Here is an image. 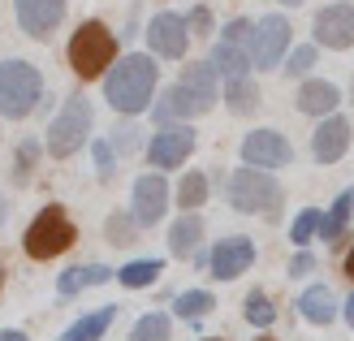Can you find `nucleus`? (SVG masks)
Listing matches in <instances>:
<instances>
[{
    "label": "nucleus",
    "mask_w": 354,
    "mask_h": 341,
    "mask_svg": "<svg viewBox=\"0 0 354 341\" xmlns=\"http://www.w3.org/2000/svg\"><path fill=\"white\" fill-rule=\"evenodd\" d=\"M117 320V307H104V311H91L86 320H78V324H69L61 341H100L104 333H109V324Z\"/></svg>",
    "instance_id": "6ab92c4d"
},
{
    "label": "nucleus",
    "mask_w": 354,
    "mask_h": 341,
    "mask_svg": "<svg viewBox=\"0 0 354 341\" xmlns=\"http://www.w3.org/2000/svg\"><path fill=\"white\" fill-rule=\"evenodd\" d=\"M160 273H165L160 259H134V264H126V268L117 273V281L126 285V290H138V285H151Z\"/></svg>",
    "instance_id": "393cba45"
},
{
    "label": "nucleus",
    "mask_w": 354,
    "mask_h": 341,
    "mask_svg": "<svg viewBox=\"0 0 354 341\" xmlns=\"http://www.w3.org/2000/svg\"><path fill=\"white\" fill-rule=\"evenodd\" d=\"M259 341H272V337H259Z\"/></svg>",
    "instance_id": "c03bdc74"
},
{
    "label": "nucleus",
    "mask_w": 354,
    "mask_h": 341,
    "mask_svg": "<svg viewBox=\"0 0 354 341\" xmlns=\"http://www.w3.org/2000/svg\"><path fill=\"white\" fill-rule=\"evenodd\" d=\"M30 160H39V147H35V142H22V147H17V169H13V182H26V177H30Z\"/></svg>",
    "instance_id": "2f4dec72"
},
{
    "label": "nucleus",
    "mask_w": 354,
    "mask_h": 341,
    "mask_svg": "<svg viewBox=\"0 0 354 341\" xmlns=\"http://www.w3.org/2000/svg\"><path fill=\"white\" fill-rule=\"evenodd\" d=\"M212 104H216V65H212V61H199V65H186L182 82L165 91V100L156 104V117H160V121L203 117Z\"/></svg>",
    "instance_id": "f257e3e1"
},
{
    "label": "nucleus",
    "mask_w": 354,
    "mask_h": 341,
    "mask_svg": "<svg viewBox=\"0 0 354 341\" xmlns=\"http://www.w3.org/2000/svg\"><path fill=\"white\" fill-rule=\"evenodd\" d=\"M104 95L117 113H143L151 95H156V61L151 57H121L109 69V82H104Z\"/></svg>",
    "instance_id": "f03ea898"
},
{
    "label": "nucleus",
    "mask_w": 354,
    "mask_h": 341,
    "mask_svg": "<svg viewBox=\"0 0 354 341\" xmlns=\"http://www.w3.org/2000/svg\"><path fill=\"white\" fill-rule=\"evenodd\" d=\"M207 264H212V277H221V281H234V277H242L246 268L255 264V246L246 242V238H225V242H216V246H212Z\"/></svg>",
    "instance_id": "f8f14e48"
},
{
    "label": "nucleus",
    "mask_w": 354,
    "mask_h": 341,
    "mask_svg": "<svg viewBox=\"0 0 354 341\" xmlns=\"http://www.w3.org/2000/svg\"><path fill=\"white\" fill-rule=\"evenodd\" d=\"M315 44L320 48H350L354 44V9L328 5L315 13Z\"/></svg>",
    "instance_id": "ddd939ff"
},
{
    "label": "nucleus",
    "mask_w": 354,
    "mask_h": 341,
    "mask_svg": "<svg viewBox=\"0 0 354 341\" xmlns=\"http://www.w3.org/2000/svg\"><path fill=\"white\" fill-rule=\"evenodd\" d=\"M74 238H78V233H74V221L65 216V208H61V203H48L39 216L26 225L22 246H26L30 259H57L61 250L74 246Z\"/></svg>",
    "instance_id": "39448f33"
},
{
    "label": "nucleus",
    "mask_w": 354,
    "mask_h": 341,
    "mask_svg": "<svg viewBox=\"0 0 354 341\" xmlns=\"http://www.w3.org/2000/svg\"><path fill=\"white\" fill-rule=\"evenodd\" d=\"M307 273H315V255L311 250H298L294 264H290V277H307Z\"/></svg>",
    "instance_id": "72a5a7b5"
},
{
    "label": "nucleus",
    "mask_w": 354,
    "mask_h": 341,
    "mask_svg": "<svg viewBox=\"0 0 354 341\" xmlns=\"http://www.w3.org/2000/svg\"><path fill=\"white\" fill-rule=\"evenodd\" d=\"M0 341H26V337H22V333H13V329H9V333H0Z\"/></svg>",
    "instance_id": "58836bf2"
},
{
    "label": "nucleus",
    "mask_w": 354,
    "mask_h": 341,
    "mask_svg": "<svg viewBox=\"0 0 354 341\" xmlns=\"http://www.w3.org/2000/svg\"><path fill=\"white\" fill-rule=\"evenodd\" d=\"M130 341H169V315H143L134 324Z\"/></svg>",
    "instance_id": "c85d7f7f"
},
{
    "label": "nucleus",
    "mask_w": 354,
    "mask_h": 341,
    "mask_svg": "<svg viewBox=\"0 0 354 341\" xmlns=\"http://www.w3.org/2000/svg\"><path fill=\"white\" fill-rule=\"evenodd\" d=\"M251 35H255V26L251 22H246V17H234V22H229L225 26V44H246V48H251Z\"/></svg>",
    "instance_id": "7c9ffc66"
},
{
    "label": "nucleus",
    "mask_w": 354,
    "mask_h": 341,
    "mask_svg": "<svg viewBox=\"0 0 354 341\" xmlns=\"http://www.w3.org/2000/svg\"><path fill=\"white\" fill-rule=\"evenodd\" d=\"M186 26H194L199 35H207V30H212V13H207V9H194V13L186 17Z\"/></svg>",
    "instance_id": "f704fd0d"
},
{
    "label": "nucleus",
    "mask_w": 354,
    "mask_h": 341,
    "mask_svg": "<svg viewBox=\"0 0 354 341\" xmlns=\"http://www.w3.org/2000/svg\"><path fill=\"white\" fill-rule=\"evenodd\" d=\"M337 86L333 82H324V78H311V82H303V91H298V109H303L307 117H324V113H333L337 109Z\"/></svg>",
    "instance_id": "f3484780"
},
{
    "label": "nucleus",
    "mask_w": 354,
    "mask_h": 341,
    "mask_svg": "<svg viewBox=\"0 0 354 341\" xmlns=\"http://www.w3.org/2000/svg\"><path fill=\"white\" fill-rule=\"evenodd\" d=\"M113 273L109 268H100V264H86V268H69V273H61V281H57V290L61 294H78V290H86V285H104Z\"/></svg>",
    "instance_id": "4be33fe9"
},
{
    "label": "nucleus",
    "mask_w": 354,
    "mask_h": 341,
    "mask_svg": "<svg viewBox=\"0 0 354 341\" xmlns=\"http://www.w3.org/2000/svg\"><path fill=\"white\" fill-rule=\"evenodd\" d=\"M109 233H113V242L121 246V242H130V225L126 221H109Z\"/></svg>",
    "instance_id": "c9c22d12"
},
{
    "label": "nucleus",
    "mask_w": 354,
    "mask_h": 341,
    "mask_svg": "<svg viewBox=\"0 0 354 341\" xmlns=\"http://www.w3.org/2000/svg\"><path fill=\"white\" fill-rule=\"evenodd\" d=\"M298 311H303V320H311V324H328V320L337 315L333 290H328V285H311V290L298 298Z\"/></svg>",
    "instance_id": "a211bd4d"
},
{
    "label": "nucleus",
    "mask_w": 354,
    "mask_h": 341,
    "mask_svg": "<svg viewBox=\"0 0 354 341\" xmlns=\"http://www.w3.org/2000/svg\"><path fill=\"white\" fill-rule=\"evenodd\" d=\"M39 91H44V78H39L35 65H26V61H0V117L22 121L35 104H39Z\"/></svg>",
    "instance_id": "20e7f679"
},
{
    "label": "nucleus",
    "mask_w": 354,
    "mask_h": 341,
    "mask_svg": "<svg viewBox=\"0 0 354 341\" xmlns=\"http://www.w3.org/2000/svg\"><path fill=\"white\" fill-rule=\"evenodd\" d=\"M212 341H221V337H212Z\"/></svg>",
    "instance_id": "a18cd8bd"
},
{
    "label": "nucleus",
    "mask_w": 354,
    "mask_h": 341,
    "mask_svg": "<svg viewBox=\"0 0 354 341\" xmlns=\"http://www.w3.org/2000/svg\"><path fill=\"white\" fill-rule=\"evenodd\" d=\"M165 203H169V186H165V177H138L134 182V225H156L165 216Z\"/></svg>",
    "instance_id": "2eb2a0df"
},
{
    "label": "nucleus",
    "mask_w": 354,
    "mask_h": 341,
    "mask_svg": "<svg viewBox=\"0 0 354 341\" xmlns=\"http://www.w3.org/2000/svg\"><path fill=\"white\" fill-rule=\"evenodd\" d=\"M246 320H251L255 329H268L272 320H277V307H272V298L263 294V290H255L251 298H246Z\"/></svg>",
    "instance_id": "cd10ccee"
},
{
    "label": "nucleus",
    "mask_w": 354,
    "mask_h": 341,
    "mask_svg": "<svg viewBox=\"0 0 354 341\" xmlns=\"http://www.w3.org/2000/svg\"><path fill=\"white\" fill-rule=\"evenodd\" d=\"M177 203H182V208L207 203V177H203V173H186L182 186H177Z\"/></svg>",
    "instance_id": "bb28decb"
},
{
    "label": "nucleus",
    "mask_w": 354,
    "mask_h": 341,
    "mask_svg": "<svg viewBox=\"0 0 354 341\" xmlns=\"http://www.w3.org/2000/svg\"><path fill=\"white\" fill-rule=\"evenodd\" d=\"M86 134H91V104L82 95H69L65 109L57 113V121L48 125V151L57 160H65L86 142Z\"/></svg>",
    "instance_id": "0eeeda50"
},
{
    "label": "nucleus",
    "mask_w": 354,
    "mask_h": 341,
    "mask_svg": "<svg viewBox=\"0 0 354 341\" xmlns=\"http://www.w3.org/2000/svg\"><path fill=\"white\" fill-rule=\"evenodd\" d=\"M199 238H203V221L190 212V216H182V221L173 225V233H169V246H173V255H190Z\"/></svg>",
    "instance_id": "b1692460"
},
{
    "label": "nucleus",
    "mask_w": 354,
    "mask_h": 341,
    "mask_svg": "<svg viewBox=\"0 0 354 341\" xmlns=\"http://www.w3.org/2000/svg\"><path fill=\"white\" fill-rule=\"evenodd\" d=\"M286 48H290V22L277 17V13L263 17L251 35V65L255 69H277L281 57H286Z\"/></svg>",
    "instance_id": "6e6552de"
},
{
    "label": "nucleus",
    "mask_w": 354,
    "mask_h": 341,
    "mask_svg": "<svg viewBox=\"0 0 354 341\" xmlns=\"http://www.w3.org/2000/svg\"><path fill=\"white\" fill-rule=\"evenodd\" d=\"M212 307H216V298H212L207 290H186V294H177V302H173V311L182 315V320H199Z\"/></svg>",
    "instance_id": "a878e982"
},
{
    "label": "nucleus",
    "mask_w": 354,
    "mask_h": 341,
    "mask_svg": "<svg viewBox=\"0 0 354 341\" xmlns=\"http://www.w3.org/2000/svg\"><path fill=\"white\" fill-rule=\"evenodd\" d=\"M346 277L354 281V250H350V255H346Z\"/></svg>",
    "instance_id": "ea45409f"
},
{
    "label": "nucleus",
    "mask_w": 354,
    "mask_h": 341,
    "mask_svg": "<svg viewBox=\"0 0 354 341\" xmlns=\"http://www.w3.org/2000/svg\"><path fill=\"white\" fill-rule=\"evenodd\" d=\"M0 285H5V264H0Z\"/></svg>",
    "instance_id": "79ce46f5"
},
{
    "label": "nucleus",
    "mask_w": 354,
    "mask_h": 341,
    "mask_svg": "<svg viewBox=\"0 0 354 341\" xmlns=\"http://www.w3.org/2000/svg\"><path fill=\"white\" fill-rule=\"evenodd\" d=\"M242 160L255 165V169H281V165L294 160V147L286 142V134H277V130H255L242 142Z\"/></svg>",
    "instance_id": "1a4fd4ad"
},
{
    "label": "nucleus",
    "mask_w": 354,
    "mask_h": 341,
    "mask_svg": "<svg viewBox=\"0 0 354 341\" xmlns=\"http://www.w3.org/2000/svg\"><path fill=\"white\" fill-rule=\"evenodd\" d=\"M346 324H354V294L346 298Z\"/></svg>",
    "instance_id": "4c0bfd02"
},
{
    "label": "nucleus",
    "mask_w": 354,
    "mask_h": 341,
    "mask_svg": "<svg viewBox=\"0 0 354 341\" xmlns=\"http://www.w3.org/2000/svg\"><path fill=\"white\" fill-rule=\"evenodd\" d=\"M69 65H74L78 78H104V69L117 65V39L109 35L104 22H82L69 39Z\"/></svg>",
    "instance_id": "7ed1b4c3"
},
{
    "label": "nucleus",
    "mask_w": 354,
    "mask_h": 341,
    "mask_svg": "<svg viewBox=\"0 0 354 341\" xmlns=\"http://www.w3.org/2000/svg\"><path fill=\"white\" fill-rule=\"evenodd\" d=\"M147 44L160 52V57H186V44H190V26H186V17H177V13H156L151 17V26H147Z\"/></svg>",
    "instance_id": "9d476101"
},
{
    "label": "nucleus",
    "mask_w": 354,
    "mask_h": 341,
    "mask_svg": "<svg viewBox=\"0 0 354 341\" xmlns=\"http://www.w3.org/2000/svg\"><path fill=\"white\" fill-rule=\"evenodd\" d=\"M212 65H216V74L225 78H246V69H251V57L238 48V44H216V52H212Z\"/></svg>",
    "instance_id": "412c9836"
},
{
    "label": "nucleus",
    "mask_w": 354,
    "mask_h": 341,
    "mask_svg": "<svg viewBox=\"0 0 354 341\" xmlns=\"http://www.w3.org/2000/svg\"><path fill=\"white\" fill-rule=\"evenodd\" d=\"M65 17V0H17V26H22L30 39H44L61 26Z\"/></svg>",
    "instance_id": "4468645a"
},
{
    "label": "nucleus",
    "mask_w": 354,
    "mask_h": 341,
    "mask_svg": "<svg viewBox=\"0 0 354 341\" xmlns=\"http://www.w3.org/2000/svg\"><path fill=\"white\" fill-rule=\"evenodd\" d=\"M286 5H303V0H286Z\"/></svg>",
    "instance_id": "37998d69"
},
{
    "label": "nucleus",
    "mask_w": 354,
    "mask_h": 341,
    "mask_svg": "<svg viewBox=\"0 0 354 341\" xmlns=\"http://www.w3.org/2000/svg\"><path fill=\"white\" fill-rule=\"evenodd\" d=\"M320 212H315V208H307V212H298V221H294V229H290V238L298 242V246H307L311 238H315V233H320Z\"/></svg>",
    "instance_id": "c756f323"
},
{
    "label": "nucleus",
    "mask_w": 354,
    "mask_h": 341,
    "mask_svg": "<svg viewBox=\"0 0 354 341\" xmlns=\"http://www.w3.org/2000/svg\"><path fill=\"white\" fill-rule=\"evenodd\" d=\"M350 216H354V186L337 194V203H333V212H328V221L320 225V238H328V242H337L342 233H346V225H350Z\"/></svg>",
    "instance_id": "5701e85b"
},
{
    "label": "nucleus",
    "mask_w": 354,
    "mask_h": 341,
    "mask_svg": "<svg viewBox=\"0 0 354 341\" xmlns=\"http://www.w3.org/2000/svg\"><path fill=\"white\" fill-rule=\"evenodd\" d=\"M225 100H229V113L246 117V113L259 109V86H255L251 78H229V82H225Z\"/></svg>",
    "instance_id": "aec40b11"
},
{
    "label": "nucleus",
    "mask_w": 354,
    "mask_h": 341,
    "mask_svg": "<svg viewBox=\"0 0 354 341\" xmlns=\"http://www.w3.org/2000/svg\"><path fill=\"white\" fill-rule=\"evenodd\" d=\"M229 203L238 212H251V216H272L281 208V186L259 169H238L229 177Z\"/></svg>",
    "instance_id": "423d86ee"
},
{
    "label": "nucleus",
    "mask_w": 354,
    "mask_h": 341,
    "mask_svg": "<svg viewBox=\"0 0 354 341\" xmlns=\"http://www.w3.org/2000/svg\"><path fill=\"white\" fill-rule=\"evenodd\" d=\"M190 151H194V130H190V125H165V130L151 138L147 156H151L156 169H177Z\"/></svg>",
    "instance_id": "9b49d317"
},
{
    "label": "nucleus",
    "mask_w": 354,
    "mask_h": 341,
    "mask_svg": "<svg viewBox=\"0 0 354 341\" xmlns=\"http://www.w3.org/2000/svg\"><path fill=\"white\" fill-rule=\"evenodd\" d=\"M5 212H9V208H5V203H0V225H5Z\"/></svg>",
    "instance_id": "a19ab883"
},
{
    "label": "nucleus",
    "mask_w": 354,
    "mask_h": 341,
    "mask_svg": "<svg viewBox=\"0 0 354 341\" xmlns=\"http://www.w3.org/2000/svg\"><path fill=\"white\" fill-rule=\"evenodd\" d=\"M95 165H100L104 173H113V151L104 147V142H100V147H95Z\"/></svg>",
    "instance_id": "e433bc0d"
},
{
    "label": "nucleus",
    "mask_w": 354,
    "mask_h": 341,
    "mask_svg": "<svg viewBox=\"0 0 354 341\" xmlns=\"http://www.w3.org/2000/svg\"><path fill=\"white\" fill-rule=\"evenodd\" d=\"M346 147H350V121H346V117H328L320 130L311 134V151H315V160H320V165L342 160Z\"/></svg>",
    "instance_id": "dca6fc26"
},
{
    "label": "nucleus",
    "mask_w": 354,
    "mask_h": 341,
    "mask_svg": "<svg viewBox=\"0 0 354 341\" xmlns=\"http://www.w3.org/2000/svg\"><path fill=\"white\" fill-rule=\"evenodd\" d=\"M311 65H315V48H311V44H307V48H294V57H290V65H286V74L298 78V74H307Z\"/></svg>",
    "instance_id": "473e14b6"
}]
</instances>
